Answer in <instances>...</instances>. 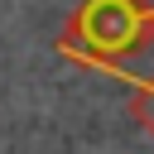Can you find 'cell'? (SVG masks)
<instances>
[{"mask_svg": "<svg viewBox=\"0 0 154 154\" xmlns=\"http://www.w3.org/2000/svg\"><path fill=\"white\" fill-rule=\"evenodd\" d=\"M154 43V0H82L58 34V53L87 67H120Z\"/></svg>", "mask_w": 154, "mask_h": 154, "instance_id": "cell-1", "label": "cell"}, {"mask_svg": "<svg viewBox=\"0 0 154 154\" xmlns=\"http://www.w3.org/2000/svg\"><path fill=\"white\" fill-rule=\"evenodd\" d=\"M111 77H116V82H125V87L135 91V96H130V111H135V120L154 135V77H135L125 63H120V67H111Z\"/></svg>", "mask_w": 154, "mask_h": 154, "instance_id": "cell-2", "label": "cell"}]
</instances>
